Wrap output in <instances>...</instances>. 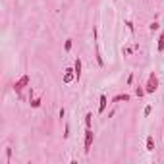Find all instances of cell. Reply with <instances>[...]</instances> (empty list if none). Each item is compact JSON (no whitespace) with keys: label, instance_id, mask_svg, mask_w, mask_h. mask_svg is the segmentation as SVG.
Wrapping results in <instances>:
<instances>
[{"label":"cell","instance_id":"cell-11","mask_svg":"<svg viewBox=\"0 0 164 164\" xmlns=\"http://www.w3.org/2000/svg\"><path fill=\"white\" fill-rule=\"evenodd\" d=\"M158 52H164V31H160L158 35Z\"/></svg>","mask_w":164,"mask_h":164},{"label":"cell","instance_id":"cell-1","mask_svg":"<svg viewBox=\"0 0 164 164\" xmlns=\"http://www.w3.org/2000/svg\"><path fill=\"white\" fill-rule=\"evenodd\" d=\"M156 89H158V77L154 75V72H151L147 77V83H145V91H147V95H153Z\"/></svg>","mask_w":164,"mask_h":164},{"label":"cell","instance_id":"cell-5","mask_svg":"<svg viewBox=\"0 0 164 164\" xmlns=\"http://www.w3.org/2000/svg\"><path fill=\"white\" fill-rule=\"evenodd\" d=\"M131 101V95H127V93H118V95L112 97V102L118 104V102H130Z\"/></svg>","mask_w":164,"mask_h":164},{"label":"cell","instance_id":"cell-22","mask_svg":"<svg viewBox=\"0 0 164 164\" xmlns=\"http://www.w3.org/2000/svg\"><path fill=\"white\" fill-rule=\"evenodd\" d=\"M114 2H116V0H114Z\"/></svg>","mask_w":164,"mask_h":164},{"label":"cell","instance_id":"cell-18","mask_svg":"<svg viewBox=\"0 0 164 164\" xmlns=\"http://www.w3.org/2000/svg\"><path fill=\"white\" fill-rule=\"evenodd\" d=\"M10 158H12V149L8 147L6 149V162H10Z\"/></svg>","mask_w":164,"mask_h":164},{"label":"cell","instance_id":"cell-2","mask_svg":"<svg viewBox=\"0 0 164 164\" xmlns=\"http://www.w3.org/2000/svg\"><path fill=\"white\" fill-rule=\"evenodd\" d=\"M93 141H95V133H93V127H85V145H83L85 154H89V153H91Z\"/></svg>","mask_w":164,"mask_h":164},{"label":"cell","instance_id":"cell-15","mask_svg":"<svg viewBox=\"0 0 164 164\" xmlns=\"http://www.w3.org/2000/svg\"><path fill=\"white\" fill-rule=\"evenodd\" d=\"M72 46H74L72 39H66V41H64V50H66V52H70V50H72Z\"/></svg>","mask_w":164,"mask_h":164},{"label":"cell","instance_id":"cell-10","mask_svg":"<svg viewBox=\"0 0 164 164\" xmlns=\"http://www.w3.org/2000/svg\"><path fill=\"white\" fill-rule=\"evenodd\" d=\"M41 102H42V98H41V97H33L31 101H29L31 108H39V106H41Z\"/></svg>","mask_w":164,"mask_h":164},{"label":"cell","instance_id":"cell-17","mask_svg":"<svg viewBox=\"0 0 164 164\" xmlns=\"http://www.w3.org/2000/svg\"><path fill=\"white\" fill-rule=\"evenodd\" d=\"M126 25H127V29H130V33H135V25H133L131 19H126Z\"/></svg>","mask_w":164,"mask_h":164},{"label":"cell","instance_id":"cell-9","mask_svg":"<svg viewBox=\"0 0 164 164\" xmlns=\"http://www.w3.org/2000/svg\"><path fill=\"white\" fill-rule=\"evenodd\" d=\"M145 149H147L149 153H153V151H154V137H153V135H149V137H147V141H145Z\"/></svg>","mask_w":164,"mask_h":164},{"label":"cell","instance_id":"cell-12","mask_svg":"<svg viewBox=\"0 0 164 164\" xmlns=\"http://www.w3.org/2000/svg\"><path fill=\"white\" fill-rule=\"evenodd\" d=\"M135 95H137L139 98H141V97H145V95H147V91H145V85H143V87H141V85H139V87H135Z\"/></svg>","mask_w":164,"mask_h":164},{"label":"cell","instance_id":"cell-21","mask_svg":"<svg viewBox=\"0 0 164 164\" xmlns=\"http://www.w3.org/2000/svg\"><path fill=\"white\" fill-rule=\"evenodd\" d=\"M64 116H66V108L62 106V108H60V112H58V118H64Z\"/></svg>","mask_w":164,"mask_h":164},{"label":"cell","instance_id":"cell-6","mask_svg":"<svg viewBox=\"0 0 164 164\" xmlns=\"http://www.w3.org/2000/svg\"><path fill=\"white\" fill-rule=\"evenodd\" d=\"M75 79V72H74V68H66V70H64V77H62V81L64 83H72Z\"/></svg>","mask_w":164,"mask_h":164},{"label":"cell","instance_id":"cell-19","mask_svg":"<svg viewBox=\"0 0 164 164\" xmlns=\"http://www.w3.org/2000/svg\"><path fill=\"white\" fill-rule=\"evenodd\" d=\"M151 112H153V106H145V110H143L145 116H151Z\"/></svg>","mask_w":164,"mask_h":164},{"label":"cell","instance_id":"cell-3","mask_svg":"<svg viewBox=\"0 0 164 164\" xmlns=\"http://www.w3.org/2000/svg\"><path fill=\"white\" fill-rule=\"evenodd\" d=\"M29 83H31V77H29V75H27V74H25V75H21L19 79H18L16 83H14V91H16L18 95L21 97V91H23V89H25Z\"/></svg>","mask_w":164,"mask_h":164},{"label":"cell","instance_id":"cell-4","mask_svg":"<svg viewBox=\"0 0 164 164\" xmlns=\"http://www.w3.org/2000/svg\"><path fill=\"white\" fill-rule=\"evenodd\" d=\"M93 39H95V46H97V62H98V66H101V68H104V58H102L101 46H98V29H97V27L93 29Z\"/></svg>","mask_w":164,"mask_h":164},{"label":"cell","instance_id":"cell-20","mask_svg":"<svg viewBox=\"0 0 164 164\" xmlns=\"http://www.w3.org/2000/svg\"><path fill=\"white\" fill-rule=\"evenodd\" d=\"M70 137V126H66V130H64V139Z\"/></svg>","mask_w":164,"mask_h":164},{"label":"cell","instance_id":"cell-7","mask_svg":"<svg viewBox=\"0 0 164 164\" xmlns=\"http://www.w3.org/2000/svg\"><path fill=\"white\" fill-rule=\"evenodd\" d=\"M81 70H83L81 58H75V60H74V72H75V79H77V81L81 79Z\"/></svg>","mask_w":164,"mask_h":164},{"label":"cell","instance_id":"cell-14","mask_svg":"<svg viewBox=\"0 0 164 164\" xmlns=\"http://www.w3.org/2000/svg\"><path fill=\"white\" fill-rule=\"evenodd\" d=\"M122 52H124V56H131V54L135 52V46H133V45H131V46H124Z\"/></svg>","mask_w":164,"mask_h":164},{"label":"cell","instance_id":"cell-8","mask_svg":"<svg viewBox=\"0 0 164 164\" xmlns=\"http://www.w3.org/2000/svg\"><path fill=\"white\" fill-rule=\"evenodd\" d=\"M106 104H108V98H106V95H101V98H98V114H104Z\"/></svg>","mask_w":164,"mask_h":164},{"label":"cell","instance_id":"cell-13","mask_svg":"<svg viewBox=\"0 0 164 164\" xmlns=\"http://www.w3.org/2000/svg\"><path fill=\"white\" fill-rule=\"evenodd\" d=\"M91 126H93V114L87 112L85 114V127H91Z\"/></svg>","mask_w":164,"mask_h":164},{"label":"cell","instance_id":"cell-16","mask_svg":"<svg viewBox=\"0 0 164 164\" xmlns=\"http://www.w3.org/2000/svg\"><path fill=\"white\" fill-rule=\"evenodd\" d=\"M149 29H151V31H158L160 29V23H158V21H151V23H149Z\"/></svg>","mask_w":164,"mask_h":164}]
</instances>
